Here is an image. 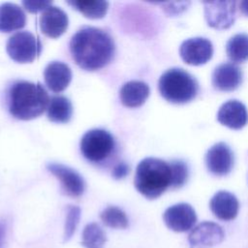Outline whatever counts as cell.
Instances as JSON below:
<instances>
[{
    "mask_svg": "<svg viewBox=\"0 0 248 248\" xmlns=\"http://www.w3.org/2000/svg\"><path fill=\"white\" fill-rule=\"evenodd\" d=\"M70 51L78 67L86 71H96L111 61L115 45L111 36L105 30L85 26L72 37Z\"/></svg>",
    "mask_w": 248,
    "mask_h": 248,
    "instance_id": "obj_1",
    "label": "cell"
},
{
    "mask_svg": "<svg viewBox=\"0 0 248 248\" xmlns=\"http://www.w3.org/2000/svg\"><path fill=\"white\" fill-rule=\"evenodd\" d=\"M48 103L49 97L41 83L20 80L15 82L9 90V111L20 120L40 116L47 108Z\"/></svg>",
    "mask_w": 248,
    "mask_h": 248,
    "instance_id": "obj_2",
    "label": "cell"
},
{
    "mask_svg": "<svg viewBox=\"0 0 248 248\" xmlns=\"http://www.w3.org/2000/svg\"><path fill=\"white\" fill-rule=\"evenodd\" d=\"M135 187L146 199L159 198L171 187V169L170 162L148 157L140 162L135 174Z\"/></svg>",
    "mask_w": 248,
    "mask_h": 248,
    "instance_id": "obj_3",
    "label": "cell"
},
{
    "mask_svg": "<svg viewBox=\"0 0 248 248\" xmlns=\"http://www.w3.org/2000/svg\"><path fill=\"white\" fill-rule=\"evenodd\" d=\"M161 96L172 104H186L196 98L199 92L197 79L181 68H170L159 78Z\"/></svg>",
    "mask_w": 248,
    "mask_h": 248,
    "instance_id": "obj_4",
    "label": "cell"
},
{
    "mask_svg": "<svg viewBox=\"0 0 248 248\" xmlns=\"http://www.w3.org/2000/svg\"><path fill=\"white\" fill-rule=\"evenodd\" d=\"M115 148L114 138L106 130L87 131L80 140V151L91 163H102L107 160Z\"/></svg>",
    "mask_w": 248,
    "mask_h": 248,
    "instance_id": "obj_5",
    "label": "cell"
},
{
    "mask_svg": "<svg viewBox=\"0 0 248 248\" xmlns=\"http://www.w3.org/2000/svg\"><path fill=\"white\" fill-rule=\"evenodd\" d=\"M42 44L29 31H19L11 36L6 45L9 56L18 63H30L42 52Z\"/></svg>",
    "mask_w": 248,
    "mask_h": 248,
    "instance_id": "obj_6",
    "label": "cell"
},
{
    "mask_svg": "<svg viewBox=\"0 0 248 248\" xmlns=\"http://www.w3.org/2000/svg\"><path fill=\"white\" fill-rule=\"evenodd\" d=\"M204 17L207 24L218 30L231 27L235 20V1H208L203 2Z\"/></svg>",
    "mask_w": 248,
    "mask_h": 248,
    "instance_id": "obj_7",
    "label": "cell"
},
{
    "mask_svg": "<svg viewBox=\"0 0 248 248\" xmlns=\"http://www.w3.org/2000/svg\"><path fill=\"white\" fill-rule=\"evenodd\" d=\"M179 54L186 64L193 66L202 65L211 59L213 46L206 38H190L183 41L180 45Z\"/></svg>",
    "mask_w": 248,
    "mask_h": 248,
    "instance_id": "obj_8",
    "label": "cell"
},
{
    "mask_svg": "<svg viewBox=\"0 0 248 248\" xmlns=\"http://www.w3.org/2000/svg\"><path fill=\"white\" fill-rule=\"evenodd\" d=\"M204 160L207 170L216 176H224L230 173L234 163L231 147L223 141L213 144L207 150Z\"/></svg>",
    "mask_w": 248,
    "mask_h": 248,
    "instance_id": "obj_9",
    "label": "cell"
},
{
    "mask_svg": "<svg viewBox=\"0 0 248 248\" xmlns=\"http://www.w3.org/2000/svg\"><path fill=\"white\" fill-rule=\"evenodd\" d=\"M163 220L170 230L183 232L194 227L197 222V214L189 203L180 202L168 207L163 214Z\"/></svg>",
    "mask_w": 248,
    "mask_h": 248,
    "instance_id": "obj_10",
    "label": "cell"
},
{
    "mask_svg": "<svg viewBox=\"0 0 248 248\" xmlns=\"http://www.w3.org/2000/svg\"><path fill=\"white\" fill-rule=\"evenodd\" d=\"M224 237L225 232L218 224L204 221L191 230L188 241L191 248H208L221 243Z\"/></svg>",
    "mask_w": 248,
    "mask_h": 248,
    "instance_id": "obj_11",
    "label": "cell"
},
{
    "mask_svg": "<svg viewBox=\"0 0 248 248\" xmlns=\"http://www.w3.org/2000/svg\"><path fill=\"white\" fill-rule=\"evenodd\" d=\"M243 79L241 69L232 62L219 64L212 73V85L219 91H233Z\"/></svg>",
    "mask_w": 248,
    "mask_h": 248,
    "instance_id": "obj_12",
    "label": "cell"
},
{
    "mask_svg": "<svg viewBox=\"0 0 248 248\" xmlns=\"http://www.w3.org/2000/svg\"><path fill=\"white\" fill-rule=\"evenodd\" d=\"M39 24L41 31L46 36L58 38L67 30L69 19L63 10L55 6H49L42 12Z\"/></svg>",
    "mask_w": 248,
    "mask_h": 248,
    "instance_id": "obj_13",
    "label": "cell"
},
{
    "mask_svg": "<svg viewBox=\"0 0 248 248\" xmlns=\"http://www.w3.org/2000/svg\"><path fill=\"white\" fill-rule=\"evenodd\" d=\"M46 169L61 181L62 187L67 195L77 198L83 194L85 184L82 177L76 170L56 163L47 164Z\"/></svg>",
    "mask_w": 248,
    "mask_h": 248,
    "instance_id": "obj_14",
    "label": "cell"
},
{
    "mask_svg": "<svg viewBox=\"0 0 248 248\" xmlns=\"http://www.w3.org/2000/svg\"><path fill=\"white\" fill-rule=\"evenodd\" d=\"M217 120L230 129L239 130L248 122L247 108L238 100H229L218 109Z\"/></svg>",
    "mask_w": 248,
    "mask_h": 248,
    "instance_id": "obj_15",
    "label": "cell"
},
{
    "mask_svg": "<svg viewBox=\"0 0 248 248\" xmlns=\"http://www.w3.org/2000/svg\"><path fill=\"white\" fill-rule=\"evenodd\" d=\"M209 207L213 215L218 219L231 221L237 216L239 202L232 193L228 191H218L211 198Z\"/></svg>",
    "mask_w": 248,
    "mask_h": 248,
    "instance_id": "obj_16",
    "label": "cell"
},
{
    "mask_svg": "<svg viewBox=\"0 0 248 248\" xmlns=\"http://www.w3.org/2000/svg\"><path fill=\"white\" fill-rule=\"evenodd\" d=\"M44 78L46 86L51 91L58 93L68 87L72 79V72L67 64L53 61L46 67Z\"/></svg>",
    "mask_w": 248,
    "mask_h": 248,
    "instance_id": "obj_17",
    "label": "cell"
},
{
    "mask_svg": "<svg viewBox=\"0 0 248 248\" xmlns=\"http://www.w3.org/2000/svg\"><path fill=\"white\" fill-rule=\"evenodd\" d=\"M149 86L140 80L126 82L120 89L121 103L128 108L140 107L149 96Z\"/></svg>",
    "mask_w": 248,
    "mask_h": 248,
    "instance_id": "obj_18",
    "label": "cell"
},
{
    "mask_svg": "<svg viewBox=\"0 0 248 248\" xmlns=\"http://www.w3.org/2000/svg\"><path fill=\"white\" fill-rule=\"evenodd\" d=\"M26 23L23 10L13 3L0 5V32H12L22 28Z\"/></svg>",
    "mask_w": 248,
    "mask_h": 248,
    "instance_id": "obj_19",
    "label": "cell"
},
{
    "mask_svg": "<svg viewBox=\"0 0 248 248\" xmlns=\"http://www.w3.org/2000/svg\"><path fill=\"white\" fill-rule=\"evenodd\" d=\"M47 118L54 123H66L73 114V107L68 98L64 96H54L49 100L47 108Z\"/></svg>",
    "mask_w": 248,
    "mask_h": 248,
    "instance_id": "obj_20",
    "label": "cell"
},
{
    "mask_svg": "<svg viewBox=\"0 0 248 248\" xmlns=\"http://www.w3.org/2000/svg\"><path fill=\"white\" fill-rule=\"evenodd\" d=\"M226 53L232 63H243L248 60V34L238 33L229 39Z\"/></svg>",
    "mask_w": 248,
    "mask_h": 248,
    "instance_id": "obj_21",
    "label": "cell"
},
{
    "mask_svg": "<svg viewBox=\"0 0 248 248\" xmlns=\"http://www.w3.org/2000/svg\"><path fill=\"white\" fill-rule=\"evenodd\" d=\"M75 10L81 13L84 16L92 19L102 18L108 8V1H91V0H72L67 1Z\"/></svg>",
    "mask_w": 248,
    "mask_h": 248,
    "instance_id": "obj_22",
    "label": "cell"
},
{
    "mask_svg": "<svg viewBox=\"0 0 248 248\" xmlns=\"http://www.w3.org/2000/svg\"><path fill=\"white\" fill-rule=\"evenodd\" d=\"M106 242V233L97 223H89L84 227L81 240L84 248H104Z\"/></svg>",
    "mask_w": 248,
    "mask_h": 248,
    "instance_id": "obj_23",
    "label": "cell"
},
{
    "mask_svg": "<svg viewBox=\"0 0 248 248\" xmlns=\"http://www.w3.org/2000/svg\"><path fill=\"white\" fill-rule=\"evenodd\" d=\"M102 222L112 229H126L129 226V220L126 213L117 206H108L101 212Z\"/></svg>",
    "mask_w": 248,
    "mask_h": 248,
    "instance_id": "obj_24",
    "label": "cell"
},
{
    "mask_svg": "<svg viewBox=\"0 0 248 248\" xmlns=\"http://www.w3.org/2000/svg\"><path fill=\"white\" fill-rule=\"evenodd\" d=\"M171 169V188L182 187L188 179L189 170L185 162L181 160H172L170 162Z\"/></svg>",
    "mask_w": 248,
    "mask_h": 248,
    "instance_id": "obj_25",
    "label": "cell"
},
{
    "mask_svg": "<svg viewBox=\"0 0 248 248\" xmlns=\"http://www.w3.org/2000/svg\"><path fill=\"white\" fill-rule=\"evenodd\" d=\"M80 219V208L76 205H69L64 227V241H69L74 235Z\"/></svg>",
    "mask_w": 248,
    "mask_h": 248,
    "instance_id": "obj_26",
    "label": "cell"
},
{
    "mask_svg": "<svg viewBox=\"0 0 248 248\" xmlns=\"http://www.w3.org/2000/svg\"><path fill=\"white\" fill-rule=\"evenodd\" d=\"M23 7L30 13L36 14L51 6V1H22Z\"/></svg>",
    "mask_w": 248,
    "mask_h": 248,
    "instance_id": "obj_27",
    "label": "cell"
},
{
    "mask_svg": "<svg viewBox=\"0 0 248 248\" xmlns=\"http://www.w3.org/2000/svg\"><path fill=\"white\" fill-rule=\"evenodd\" d=\"M129 173V166L123 162L117 164L113 170H112V175L113 177H115L116 179H120L125 177L127 174Z\"/></svg>",
    "mask_w": 248,
    "mask_h": 248,
    "instance_id": "obj_28",
    "label": "cell"
},
{
    "mask_svg": "<svg viewBox=\"0 0 248 248\" xmlns=\"http://www.w3.org/2000/svg\"><path fill=\"white\" fill-rule=\"evenodd\" d=\"M7 234V223L4 220H0V248L4 245Z\"/></svg>",
    "mask_w": 248,
    "mask_h": 248,
    "instance_id": "obj_29",
    "label": "cell"
},
{
    "mask_svg": "<svg viewBox=\"0 0 248 248\" xmlns=\"http://www.w3.org/2000/svg\"><path fill=\"white\" fill-rule=\"evenodd\" d=\"M239 11L241 12V14L248 16V0L239 2Z\"/></svg>",
    "mask_w": 248,
    "mask_h": 248,
    "instance_id": "obj_30",
    "label": "cell"
}]
</instances>
